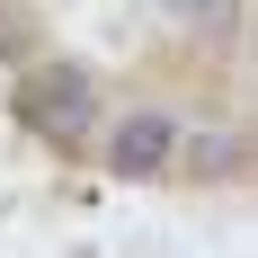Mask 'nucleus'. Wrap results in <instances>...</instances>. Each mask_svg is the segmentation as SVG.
I'll return each instance as SVG.
<instances>
[{"label": "nucleus", "instance_id": "nucleus-1", "mask_svg": "<svg viewBox=\"0 0 258 258\" xmlns=\"http://www.w3.org/2000/svg\"><path fill=\"white\" fill-rule=\"evenodd\" d=\"M18 116L36 134H53V143H80V134L98 125V80H89V62H36L18 80Z\"/></svg>", "mask_w": 258, "mask_h": 258}, {"label": "nucleus", "instance_id": "nucleus-2", "mask_svg": "<svg viewBox=\"0 0 258 258\" xmlns=\"http://www.w3.org/2000/svg\"><path fill=\"white\" fill-rule=\"evenodd\" d=\"M178 143H187V125L169 107H134V116L107 125V169L116 178H160V169H178Z\"/></svg>", "mask_w": 258, "mask_h": 258}]
</instances>
